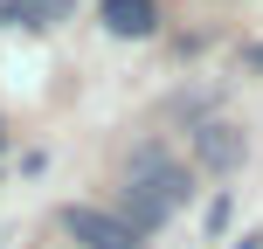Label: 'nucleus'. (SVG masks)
I'll use <instances>...</instances> for the list:
<instances>
[{
	"mask_svg": "<svg viewBox=\"0 0 263 249\" xmlns=\"http://www.w3.org/2000/svg\"><path fill=\"white\" fill-rule=\"evenodd\" d=\"M250 63H256V69H263V49H250Z\"/></svg>",
	"mask_w": 263,
	"mask_h": 249,
	"instance_id": "obj_7",
	"label": "nucleus"
},
{
	"mask_svg": "<svg viewBox=\"0 0 263 249\" xmlns=\"http://www.w3.org/2000/svg\"><path fill=\"white\" fill-rule=\"evenodd\" d=\"M14 7V21H28V28H55V21H69V0H7Z\"/></svg>",
	"mask_w": 263,
	"mask_h": 249,
	"instance_id": "obj_5",
	"label": "nucleus"
},
{
	"mask_svg": "<svg viewBox=\"0 0 263 249\" xmlns=\"http://www.w3.org/2000/svg\"><path fill=\"white\" fill-rule=\"evenodd\" d=\"M236 249H263V242H256V236H242V242H236Z\"/></svg>",
	"mask_w": 263,
	"mask_h": 249,
	"instance_id": "obj_6",
	"label": "nucleus"
},
{
	"mask_svg": "<svg viewBox=\"0 0 263 249\" xmlns=\"http://www.w3.org/2000/svg\"><path fill=\"white\" fill-rule=\"evenodd\" d=\"M97 14H104L111 35H132V42H145V35L159 28V7H153V0H104Z\"/></svg>",
	"mask_w": 263,
	"mask_h": 249,
	"instance_id": "obj_4",
	"label": "nucleus"
},
{
	"mask_svg": "<svg viewBox=\"0 0 263 249\" xmlns=\"http://www.w3.org/2000/svg\"><path fill=\"white\" fill-rule=\"evenodd\" d=\"M194 152H201V166H215V173H236L250 145H242V131H236V125H201V131H194Z\"/></svg>",
	"mask_w": 263,
	"mask_h": 249,
	"instance_id": "obj_3",
	"label": "nucleus"
},
{
	"mask_svg": "<svg viewBox=\"0 0 263 249\" xmlns=\"http://www.w3.org/2000/svg\"><path fill=\"white\" fill-rule=\"evenodd\" d=\"M63 228L83 249H139V236H132L118 215H97V208H63Z\"/></svg>",
	"mask_w": 263,
	"mask_h": 249,
	"instance_id": "obj_2",
	"label": "nucleus"
},
{
	"mask_svg": "<svg viewBox=\"0 0 263 249\" xmlns=\"http://www.w3.org/2000/svg\"><path fill=\"white\" fill-rule=\"evenodd\" d=\"M180 201H187V173L173 166L159 145H139L132 166H125V215H118V222L132 228V236H153V228L173 222Z\"/></svg>",
	"mask_w": 263,
	"mask_h": 249,
	"instance_id": "obj_1",
	"label": "nucleus"
}]
</instances>
